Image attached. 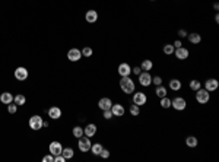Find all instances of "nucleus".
Wrapping results in <instances>:
<instances>
[{
    "label": "nucleus",
    "mask_w": 219,
    "mask_h": 162,
    "mask_svg": "<svg viewBox=\"0 0 219 162\" xmlns=\"http://www.w3.org/2000/svg\"><path fill=\"white\" fill-rule=\"evenodd\" d=\"M48 150H50V153H53L54 156L56 155H60L63 150V146L60 142H51L50 143V146H48Z\"/></svg>",
    "instance_id": "obj_13"
},
{
    "label": "nucleus",
    "mask_w": 219,
    "mask_h": 162,
    "mask_svg": "<svg viewBox=\"0 0 219 162\" xmlns=\"http://www.w3.org/2000/svg\"><path fill=\"white\" fill-rule=\"evenodd\" d=\"M48 117H51L53 120H58L62 117V110H60L58 107H51V108L48 110Z\"/></svg>",
    "instance_id": "obj_16"
},
{
    "label": "nucleus",
    "mask_w": 219,
    "mask_h": 162,
    "mask_svg": "<svg viewBox=\"0 0 219 162\" xmlns=\"http://www.w3.org/2000/svg\"><path fill=\"white\" fill-rule=\"evenodd\" d=\"M215 22H216V24L219 22V15H216V16H215Z\"/></svg>",
    "instance_id": "obj_44"
},
{
    "label": "nucleus",
    "mask_w": 219,
    "mask_h": 162,
    "mask_svg": "<svg viewBox=\"0 0 219 162\" xmlns=\"http://www.w3.org/2000/svg\"><path fill=\"white\" fill-rule=\"evenodd\" d=\"M178 35H180L181 38H186V37H187V31H186V29H180V31H178Z\"/></svg>",
    "instance_id": "obj_40"
},
{
    "label": "nucleus",
    "mask_w": 219,
    "mask_h": 162,
    "mask_svg": "<svg viewBox=\"0 0 219 162\" xmlns=\"http://www.w3.org/2000/svg\"><path fill=\"white\" fill-rule=\"evenodd\" d=\"M91 137H88V136H82V137H79V142H77V146H79V150L81 152H88V150H91V146H92V143H91L89 140Z\"/></svg>",
    "instance_id": "obj_5"
},
{
    "label": "nucleus",
    "mask_w": 219,
    "mask_h": 162,
    "mask_svg": "<svg viewBox=\"0 0 219 162\" xmlns=\"http://www.w3.org/2000/svg\"><path fill=\"white\" fill-rule=\"evenodd\" d=\"M120 76H130V73H132V66H130L129 63H121L117 69Z\"/></svg>",
    "instance_id": "obj_12"
},
{
    "label": "nucleus",
    "mask_w": 219,
    "mask_h": 162,
    "mask_svg": "<svg viewBox=\"0 0 219 162\" xmlns=\"http://www.w3.org/2000/svg\"><path fill=\"white\" fill-rule=\"evenodd\" d=\"M174 53H175V57L178 58V60H187L189 56H190V51H189L186 47H183V45L178 47V48H175Z\"/></svg>",
    "instance_id": "obj_9"
},
{
    "label": "nucleus",
    "mask_w": 219,
    "mask_h": 162,
    "mask_svg": "<svg viewBox=\"0 0 219 162\" xmlns=\"http://www.w3.org/2000/svg\"><path fill=\"white\" fill-rule=\"evenodd\" d=\"M110 110H111V113H113L114 117H123L124 113H126V108H124L121 104H113Z\"/></svg>",
    "instance_id": "obj_11"
},
{
    "label": "nucleus",
    "mask_w": 219,
    "mask_h": 162,
    "mask_svg": "<svg viewBox=\"0 0 219 162\" xmlns=\"http://www.w3.org/2000/svg\"><path fill=\"white\" fill-rule=\"evenodd\" d=\"M67 58H69L70 62H79L82 58V51L79 48H70V50L67 51Z\"/></svg>",
    "instance_id": "obj_8"
},
{
    "label": "nucleus",
    "mask_w": 219,
    "mask_h": 162,
    "mask_svg": "<svg viewBox=\"0 0 219 162\" xmlns=\"http://www.w3.org/2000/svg\"><path fill=\"white\" fill-rule=\"evenodd\" d=\"M148 102V96H146V94L145 92H133V104L139 105V107H142V105H145Z\"/></svg>",
    "instance_id": "obj_7"
},
{
    "label": "nucleus",
    "mask_w": 219,
    "mask_h": 162,
    "mask_svg": "<svg viewBox=\"0 0 219 162\" xmlns=\"http://www.w3.org/2000/svg\"><path fill=\"white\" fill-rule=\"evenodd\" d=\"M171 107L175 111H184L187 107V101L183 96H175L174 100H171Z\"/></svg>",
    "instance_id": "obj_2"
},
{
    "label": "nucleus",
    "mask_w": 219,
    "mask_h": 162,
    "mask_svg": "<svg viewBox=\"0 0 219 162\" xmlns=\"http://www.w3.org/2000/svg\"><path fill=\"white\" fill-rule=\"evenodd\" d=\"M152 67H153V63H152V60H143L142 62V64H140V69H142L143 72H149V70H152Z\"/></svg>",
    "instance_id": "obj_24"
},
{
    "label": "nucleus",
    "mask_w": 219,
    "mask_h": 162,
    "mask_svg": "<svg viewBox=\"0 0 219 162\" xmlns=\"http://www.w3.org/2000/svg\"><path fill=\"white\" fill-rule=\"evenodd\" d=\"M72 133H73V136L76 139H79L83 136V129H82L81 126H76V127H73V132H72Z\"/></svg>",
    "instance_id": "obj_31"
},
{
    "label": "nucleus",
    "mask_w": 219,
    "mask_h": 162,
    "mask_svg": "<svg viewBox=\"0 0 219 162\" xmlns=\"http://www.w3.org/2000/svg\"><path fill=\"white\" fill-rule=\"evenodd\" d=\"M187 37H189V41H190L191 44H200V41H202V35L197 32L187 34Z\"/></svg>",
    "instance_id": "obj_20"
},
{
    "label": "nucleus",
    "mask_w": 219,
    "mask_h": 162,
    "mask_svg": "<svg viewBox=\"0 0 219 162\" xmlns=\"http://www.w3.org/2000/svg\"><path fill=\"white\" fill-rule=\"evenodd\" d=\"M152 83L153 85H162V77L161 76H153L152 77Z\"/></svg>",
    "instance_id": "obj_35"
},
{
    "label": "nucleus",
    "mask_w": 219,
    "mask_h": 162,
    "mask_svg": "<svg viewBox=\"0 0 219 162\" xmlns=\"http://www.w3.org/2000/svg\"><path fill=\"white\" fill-rule=\"evenodd\" d=\"M13 102L18 105V107H19V105H24L25 102H26V98H25L22 94H18V95L13 96Z\"/></svg>",
    "instance_id": "obj_25"
},
{
    "label": "nucleus",
    "mask_w": 219,
    "mask_h": 162,
    "mask_svg": "<svg viewBox=\"0 0 219 162\" xmlns=\"http://www.w3.org/2000/svg\"><path fill=\"white\" fill-rule=\"evenodd\" d=\"M114 115H113V113H111V110H104V118L105 120H110L113 118Z\"/></svg>",
    "instance_id": "obj_36"
},
{
    "label": "nucleus",
    "mask_w": 219,
    "mask_h": 162,
    "mask_svg": "<svg viewBox=\"0 0 219 162\" xmlns=\"http://www.w3.org/2000/svg\"><path fill=\"white\" fill-rule=\"evenodd\" d=\"M170 89L174 91V92L180 91L181 89V81L180 79H171V81H170Z\"/></svg>",
    "instance_id": "obj_22"
},
{
    "label": "nucleus",
    "mask_w": 219,
    "mask_h": 162,
    "mask_svg": "<svg viewBox=\"0 0 219 162\" xmlns=\"http://www.w3.org/2000/svg\"><path fill=\"white\" fill-rule=\"evenodd\" d=\"M200 88H202V85H200V82L197 81V79H193V81H190V89L191 91H199Z\"/></svg>",
    "instance_id": "obj_32"
},
{
    "label": "nucleus",
    "mask_w": 219,
    "mask_h": 162,
    "mask_svg": "<svg viewBox=\"0 0 219 162\" xmlns=\"http://www.w3.org/2000/svg\"><path fill=\"white\" fill-rule=\"evenodd\" d=\"M101 158H104V159H107V158H110V150H107V149H102L100 153Z\"/></svg>",
    "instance_id": "obj_38"
},
{
    "label": "nucleus",
    "mask_w": 219,
    "mask_h": 162,
    "mask_svg": "<svg viewBox=\"0 0 219 162\" xmlns=\"http://www.w3.org/2000/svg\"><path fill=\"white\" fill-rule=\"evenodd\" d=\"M140 70H142V69H140V67H132V73H134V75H140Z\"/></svg>",
    "instance_id": "obj_41"
},
{
    "label": "nucleus",
    "mask_w": 219,
    "mask_h": 162,
    "mask_svg": "<svg viewBox=\"0 0 219 162\" xmlns=\"http://www.w3.org/2000/svg\"><path fill=\"white\" fill-rule=\"evenodd\" d=\"M213 9H215V10L219 9V5H218V3H215V5H213Z\"/></svg>",
    "instance_id": "obj_43"
},
{
    "label": "nucleus",
    "mask_w": 219,
    "mask_h": 162,
    "mask_svg": "<svg viewBox=\"0 0 219 162\" xmlns=\"http://www.w3.org/2000/svg\"><path fill=\"white\" fill-rule=\"evenodd\" d=\"M120 88H121V91L124 94L129 95V94H133L136 91V83L132 81L130 76H121V79H120Z\"/></svg>",
    "instance_id": "obj_1"
},
{
    "label": "nucleus",
    "mask_w": 219,
    "mask_h": 162,
    "mask_svg": "<svg viewBox=\"0 0 219 162\" xmlns=\"http://www.w3.org/2000/svg\"><path fill=\"white\" fill-rule=\"evenodd\" d=\"M44 162H54V155L53 153H50V155H45V156L43 158Z\"/></svg>",
    "instance_id": "obj_37"
},
{
    "label": "nucleus",
    "mask_w": 219,
    "mask_h": 162,
    "mask_svg": "<svg viewBox=\"0 0 219 162\" xmlns=\"http://www.w3.org/2000/svg\"><path fill=\"white\" fill-rule=\"evenodd\" d=\"M172 45H174V48H178V47H181V45H183V44H181V41H180V39H175V41H174V44H172Z\"/></svg>",
    "instance_id": "obj_42"
},
{
    "label": "nucleus",
    "mask_w": 219,
    "mask_h": 162,
    "mask_svg": "<svg viewBox=\"0 0 219 162\" xmlns=\"http://www.w3.org/2000/svg\"><path fill=\"white\" fill-rule=\"evenodd\" d=\"M85 19L88 24H95L98 21V12L96 10H88L85 15Z\"/></svg>",
    "instance_id": "obj_15"
},
{
    "label": "nucleus",
    "mask_w": 219,
    "mask_h": 162,
    "mask_svg": "<svg viewBox=\"0 0 219 162\" xmlns=\"http://www.w3.org/2000/svg\"><path fill=\"white\" fill-rule=\"evenodd\" d=\"M129 113L133 115V117H137V115L140 114V107H139V105H136V104H132L129 107Z\"/></svg>",
    "instance_id": "obj_27"
},
{
    "label": "nucleus",
    "mask_w": 219,
    "mask_h": 162,
    "mask_svg": "<svg viewBox=\"0 0 219 162\" xmlns=\"http://www.w3.org/2000/svg\"><path fill=\"white\" fill-rule=\"evenodd\" d=\"M92 48L91 47H83L82 48V56H85V57H91L92 56Z\"/></svg>",
    "instance_id": "obj_33"
},
{
    "label": "nucleus",
    "mask_w": 219,
    "mask_h": 162,
    "mask_svg": "<svg viewBox=\"0 0 219 162\" xmlns=\"http://www.w3.org/2000/svg\"><path fill=\"white\" fill-rule=\"evenodd\" d=\"M95 133H96V126H95V124H92V123L88 124L85 129H83V134L88 136V137H92Z\"/></svg>",
    "instance_id": "obj_19"
},
{
    "label": "nucleus",
    "mask_w": 219,
    "mask_h": 162,
    "mask_svg": "<svg viewBox=\"0 0 219 162\" xmlns=\"http://www.w3.org/2000/svg\"><path fill=\"white\" fill-rule=\"evenodd\" d=\"M164 108V110H167V108H170L171 107V100L168 98V96H164V98H161V104H159Z\"/></svg>",
    "instance_id": "obj_30"
},
{
    "label": "nucleus",
    "mask_w": 219,
    "mask_h": 162,
    "mask_svg": "<svg viewBox=\"0 0 219 162\" xmlns=\"http://www.w3.org/2000/svg\"><path fill=\"white\" fill-rule=\"evenodd\" d=\"M137 77H139V83L142 86H145V88L152 85V76H151L149 72H140V75Z\"/></svg>",
    "instance_id": "obj_6"
},
{
    "label": "nucleus",
    "mask_w": 219,
    "mask_h": 162,
    "mask_svg": "<svg viewBox=\"0 0 219 162\" xmlns=\"http://www.w3.org/2000/svg\"><path fill=\"white\" fill-rule=\"evenodd\" d=\"M155 94H156L158 98H164V96L168 95V91H167V88H165L164 85H158L156 89H155Z\"/></svg>",
    "instance_id": "obj_21"
},
{
    "label": "nucleus",
    "mask_w": 219,
    "mask_h": 162,
    "mask_svg": "<svg viewBox=\"0 0 219 162\" xmlns=\"http://www.w3.org/2000/svg\"><path fill=\"white\" fill-rule=\"evenodd\" d=\"M219 88V82L216 81V79H207V81L205 82V89L206 91H209V92H213V91H216Z\"/></svg>",
    "instance_id": "obj_14"
},
{
    "label": "nucleus",
    "mask_w": 219,
    "mask_h": 162,
    "mask_svg": "<svg viewBox=\"0 0 219 162\" xmlns=\"http://www.w3.org/2000/svg\"><path fill=\"white\" fill-rule=\"evenodd\" d=\"M7 111H9L10 114H15V113H16V111H18V105L15 104V102H13V104H12V102H10V104L7 105Z\"/></svg>",
    "instance_id": "obj_34"
},
{
    "label": "nucleus",
    "mask_w": 219,
    "mask_h": 162,
    "mask_svg": "<svg viewBox=\"0 0 219 162\" xmlns=\"http://www.w3.org/2000/svg\"><path fill=\"white\" fill-rule=\"evenodd\" d=\"M66 161V159H64V156H63L62 153H60V155H56V156H54V162H64Z\"/></svg>",
    "instance_id": "obj_39"
},
{
    "label": "nucleus",
    "mask_w": 219,
    "mask_h": 162,
    "mask_svg": "<svg viewBox=\"0 0 219 162\" xmlns=\"http://www.w3.org/2000/svg\"><path fill=\"white\" fill-rule=\"evenodd\" d=\"M210 100V92L206 91V89H202L200 88L199 91H196V101L199 104H207Z\"/></svg>",
    "instance_id": "obj_3"
},
{
    "label": "nucleus",
    "mask_w": 219,
    "mask_h": 162,
    "mask_svg": "<svg viewBox=\"0 0 219 162\" xmlns=\"http://www.w3.org/2000/svg\"><path fill=\"white\" fill-rule=\"evenodd\" d=\"M186 145L189 148H196V146L199 145V140H197V137H194V136H187Z\"/></svg>",
    "instance_id": "obj_23"
},
{
    "label": "nucleus",
    "mask_w": 219,
    "mask_h": 162,
    "mask_svg": "<svg viewBox=\"0 0 219 162\" xmlns=\"http://www.w3.org/2000/svg\"><path fill=\"white\" fill-rule=\"evenodd\" d=\"M15 79L16 81H21L24 82L28 79V70L25 69V67H18L16 70H15Z\"/></svg>",
    "instance_id": "obj_10"
},
{
    "label": "nucleus",
    "mask_w": 219,
    "mask_h": 162,
    "mask_svg": "<svg viewBox=\"0 0 219 162\" xmlns=\"http://www.w3.org/2000/svg\"><path fill=\"white\" fill-rule=\"evenodd\" d=\"M102 149H104V148H102V145H101V143H95V145H92V146H91V152L94 153V155H100Z\"/></svg>",
    "instance_id": "obj_28"
},
{
    "label": "nucleus",
    "mask_w": 219,
    "mask_h": 162,
    "mask_svg": "<svg viewBox=\"0 0 219 162\" xmlns=\"http://www.w3.org/2000/svg\"><path fill=\"white\" fill-rule=\"evenodd\" d=\"M62 155L64 156V159H70V158H73V155H75V152H73V149L72 148H63L62 150Z\"/></svg>",
    "instance_id": "obj_26"
},
{
    "label": "nucleus",
    "mask_w": 219,
    "mask_h": 162,
    "mask_svg": "<svg viewBox=\"0 0 219 162\" xmlns=\"http://www.w3.org/2000/svg\"><path fill=\"white\" fill-rule=\"evenodd\" d=\"M151 2H156V0H151Z\"/></svg>",
    "instance_id": "obj_45"
},
{
    "label": "nucleus",
    "mask_w": 219,
    "mask_h": 162,
    "mask_svg": "<svg viewBox=\"0 0 219 162\" xmlns=\"http://www.w3.org/2000/svg\"><path fill=\"white\" fill-rule=\"evenodd\" d=\"M111 105H113V101L110 100V98H101L100 102H98V107H100L101 110H110L111 108Z\"/></svg>",
    "instance_id": "obj_17"
},
{
    "label": "nucleus",
    "mask_w": 219,
    "mask_h": 162,
    "mask_svg": "<svg viewBox=\"0 0 219 162\" xmlns=\"http://www.w3.org/2000/svg\"><path fill=\"white\" fill-rule=\"evenodd\" d=\"M12 101H13V95H12L10 92H3V94H0V102H2V104L9 105Z\"/></svg>",
    "instance_id": "obj_18"
},
{
    "label": "nucleus",
    "mask_w": 219,
    "mask_h": 162,
    "mask_svg": "<svg viewBox=\"0 0 219 162\" xmlns=\"http://www.w3.org/2000/svg\"><path fill=\"white\" fill-rule=\"evenodd\" d=\"M43 117H40V115H32L31 118H29L28 124H29V129H32V130H41L43 129Z\"/></svg>",
    "instance_id": "obj_4"
},
{
    "label": "nucleus",
    "mask_w": 219,
    "mask_h": 162,
    "mask_svg": "<svg viewBox=\"0 0 219 162\" xmlns=\"http://www.w3.org/2000/svg\"><path fill=\"white\" fill-rule=\"evenodd\" d=\"M162 50H164V54L171 56V54H174V50H175V48H174V45H172V44H165Z\"/></svg>",
    "instance_id": "obj_29"
}]
</instances>
